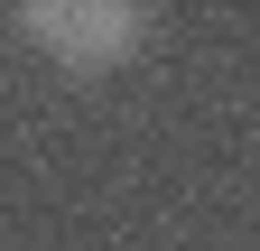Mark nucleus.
I'll return each instance as SVG.
<instances>
[{
  "label": "nucleus",
  "instance_id": "f257e3e1",
  "mask_svg": "<svg viewBox=\"0 0 260 251\" xmlns=\"http://www.w3.org/2000/svg\"><path fill=\"white\" fill-rule=\"evenodd\" d=\"M19 38H38V56H56L65 75H112L121 56H140L149 10H130V0H28Z\"/></svg>",
  "mask_w": 260,
  "mask_h": 251
}]
</instances>
